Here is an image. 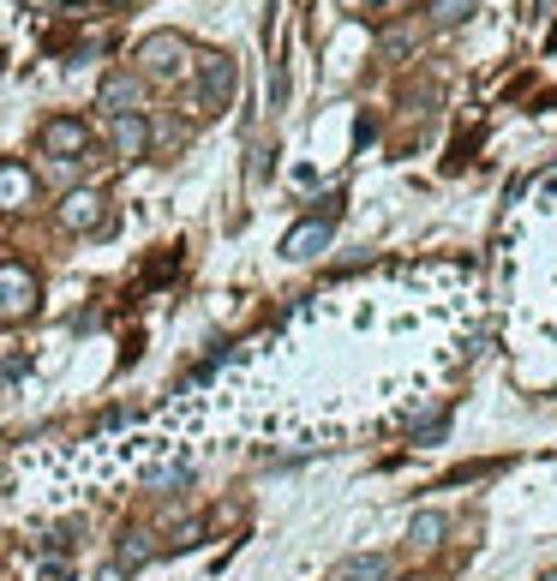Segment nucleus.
Masks as SVG:
<instances>
[{"instance_id": "f257e3e1", "label": "nucleus", "mask_w": 557, "mask_h": 581, "mask_svg": "<svg viewBox=\"0 0 557 581\" xmlns=\"http://www.w3.org/2000/svg\"><path fill=\"white\" fill-rule=\"evenodd\" d=\"M240 91V67L234 55H198V91H193V115H222Z\"/></svg>"}, {"instance_id": "f03ea898", "label": "nucleus", "mask_w": 557, "mask_h": 581, "mask_svg": "<svg viewBox=\"0 0 557 581\" xmlns=\"http://www.w3.org/2000/svg\"><path fill=\"white\" fill-rule=\"evenodd\" d=\"M186 60H193V48H186V36H174V31H156V36L138 43V72L156 79V84H174L186 72Z\"/></svg>"}, {"instance_id": "7ed1b4c3", "label": "nucleus", "mask_w": 557, "mask_h": 581, "mask_svg": "<svg viewBox=\"0 0 557 581\" xmlns=\"http://www.w3.org/2000/svg\"><path fill=\"white\" fill-rule=\"evenodd\" d=\"M36 300H43V288H36V270L19 258L0 264V324H24L36 312Z\"/></svg>"}, {"instance_id": "20e7f679", "label": "nucleus", "mask_w": 557, "mask_h": 581, "mask_svg": "<svg viewBox=\"0 0 557 581\" xmlns=\"http://www.w3.org/2000/svg\"><path fill=\"white\" fill-rule=\"evenodd\" d=\"M60 222H67L72 234H103V229H108V205H103V193H91V186L67 193V198H60Z\"/></svg>"}, {"instance_id": "39448f33", "label": "nucleus", "mask_w": 557, "mask_h": 581, "mask_svg": "<svg viewBox=\"0 0 557 581\" xmlns=\"http://www.w3.org/2000/svg\"><path fill=\"white\" fill-rule=\"evenodd\" d=\"M43 150H48L55 162H79L84 150H91V126H84V120H72V115L48 120V126H43Z\"/></svg>"}, {"instance_id": "423d86ee", "label": "nucleus", "mask_w": 557, "mask_h": 581, "mask_svg": "<svg viewBox=\"0 0 557 581\" xmlns=\"http://www.w3.org/2000/svg\"><path fill=\"white\" fill-rule=\"evenodd\" d=\"M138 96H144L138 72H108V79H103V91H96V103H103L108 115L120 120V115H138Z\"/></svg>"}, {"instance_id": "0eeeda50", "label": "nucleus", "mask_w": 557, "mask_h": 581, "mask_svg": "<svg viewBox=\"0 0 557 581\" xmlns=\"http://www.w3.org/2000/svg\"><path fill=\"white\" fill-rule=\"evenodd\" d=\"M330 229H336V217H306L294 234L282 240V252L288 258H318V252L330 246Z\"/></svg>"}, {"instance_id": "6e6552de", "label": "nucleus", "mask_w": 557, "mask_h": 581, "mask_svg": "<svg viewBox=\"0 0 557 581\" xmlns=\"http://www.w3.org/2000/svg\"><path fill=\"white\" fill-rule=\"evenodd\" d=\"M36 198V174L24 162H0V210H24Z\"/></svg>"}, {"instance_id": "1a4fd4ad", "label": "nucleus", "mask_w": 557, "mask_h": 581, "mask_svg": "<svg viewBox=\"0 0 557 581\" xmlns=\"http://www.w3.org/2000/svg\"><path fill=\"white\" fill-rule=\"evenodd\" d=\"M114 150H120L126 162H138L150 150V120L144 115H120L114 120Z\"/></svg>"}, {"instance_id": "9d476101", "label": "nucleus", "mask_w": 557, "mask_h": 581, "mask_svg": "<svg viewBox=\"0 0 557 581\" xmlns=\"http://www.w3.org/2000/svg\"><path fill=\"white\" fill-rule=\"evenodd\" d=\"M150 551H156V546H150V534H138V527H132V534H120V551H114V563L132 576L138 563H150Z\"/></svg>"}, {"instance_id": "9b49d317", "label": "nucleus", "mask_w": 557, "mask_h": 581, "mask_svg": "<svg viewBox=\"0 0 557 581\" xmlns=\"http://www.w3.org/2000/svg\"><path fill=\"white\" fill-rule=\"evenodd\" d=\"M444 527H450V522H444V515H438V510H420V515H414V522H408V539L426 551V546H438V539H444Z\"/></svg>"}, {"instance_id": "f8f14e48", "label": "nucleus", "mask_w": 557, "mask_h": 581, "mask_svg": "<svg viewBox=\"0 0 557 581\" xmlns=\"http://www.w3.org/2000/svg\"><path fill=\"white\" fill-rule=\"evenodd\" d=\"M390 563L384 558H348L341 570H330V581H384Z\"/></svg>"}, {"instance_id": "ddd939ff", "label": "nucleus", "mask_w": 557, "mask_h": 581, "mask_svg": "<svg viewBox=\"0 0 557 581\" xmlns=\"http://www.w3.org/2000/svg\"><path fill=\"white\" fill-rule=\"evenodd\" d=\"M414 48V24H396V31H384V55L396 60V55H408Z\"/></svg>"}, {"instance_id": "4468645a", "label": "nucleus", "mask_w": 557, "mask_h": 581, "mask_svg": "<svg viewBox=\"0 0 557 581\" xmlns=\"http://www.w3.org/2000/svg\"><path fill=\"white\" fill-rule=\"evenodd\" d=\"M205 527H210V522H181V527H174V539H169V546H174V551H193L198 539H205Z\"/></svg>"}, {"instance_id": "2eb2a0df", "label": "nucleus", "mask_w": 557, "mask_h": 581, "mask_svg": "<svg viewBox=\"0 0 557 581\" xmlns=\"http://www.w3.org/2000/svg\"><path fill=\"white\" fill-rule=\"evenodd\" d=\"M467 7H479V0H438L432 19H438V24H455V19H467Z\"/></svg>"}, {"instance_id": "dca6fc26", "label": "nucleus", "mask_w": 557, "mask_h": 581, "mask_svg": "<svg viewBox=\"0 0 557 581\" xmlns=\"http://www.w3.org/2000/svg\"><path fill=\"white\" fill-rule=\"evenodd\" d=\"M43 581H67V563H43Z\"/></svg>"}, {"instance_id": "f3484780", "label": "nucleus", "mask_w": 557, "mask_h": 581, "mask_svg": "<svg viewBox=\"0 0 557 581\" xmlns=\"http://www.w3.org/2000/svg\"><path fill=\"white\" fill-rule=\"evenodd\" d=\"M96 581H126V570H120V563H103V576H96Z\"/></svg>"}, {"instance_id": "a211bd4d", "label": "nucleus", "mask_w": 557, "mask_h": 581, "mask_svg": "<svg viewBox=\"0 0 557 581\" xmlns=\"http://www.w3.org/2000/svg\"><path fill=\"white\" fill-rule=\"evenodd\" d=\"M546 581H557V576H546Z\"/></svg>"}]
</instances>
